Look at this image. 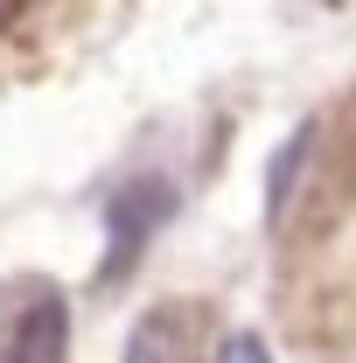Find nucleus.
Returning <instances> with one entry per match:
<instances>
[{"instance_id":"4","label":"nucleus","mask_w":356,"mask_h":363,"mask_svg":"<svg viewBox=\"0 0 356 363\" xmlns=\"http://www.w3.org/2000/svg\"><path fill=\"white\" fill-rule=\"evenodd\" d=\"M63 328H70L63 301L43 294V301L28 308V321H21V357H28V363H63Z\"/></svg>"},{"instance_id":"1","label":"nucleus","mask_w":356,"mask_h":363,"mask_svg":"<svg viewBox=\"0 0 356 363\" xmlns=\"http://www.w3.org/2000/svg\"><path fill=\"white\" fill-rule=\"evenodd\" d=\"M175 217V182L168 175H140L126 189H112V203H105V266L98 279L105 286H119L126 272L140 266V252L154 245V230Z\"/></svg>"},{"instance_id":"7","label":"nucleus","mask_w":356,"mask_h":363,"mask_svg":"<svg viewBox=\"0 0 356 363\" xmlns=\"http://www.w3.org/2000/svg\"><path fill=\"white\" fill-rule=\"evenodd\" d=\"M0 363H28V357H21V350H7V357H0Z\"/></svg>"},{"instance_id":"6","label":"nucleus","mask_w":356,"mask_h":363,"mask_svg":"<svg viewBox=\"0 0 356 363\" xmlns=\"http://www.w3.org/2000/svg\"><path fill=\"white\" fill-rule=\"evenodd\" d=\"M14 7H28V0H0V21H7V14H14Z\"/></svg>"},{"instance_id":"5","label":"nucleus","mask_w":356,"mask_h":363,"mask_svg":"<svg viewBox=\"0 0 356 363\" xmlns=\"http://www.w3.org/2000/svg\"><path fill=\"white\" fill-rule=\"evenodd\" d=\"M217 363H272V350L259 342V335H230V342L217 350Z\"/></svg>"},{"instance_id":"3","label":"nucleus","mask_w":356,"mask_h":363,"mask_svg":"<svg viewBox=\"0 0 356 363\" xmlns=\"http://www.w3.org/2000/svg\"><path fill=\"white\" fill-rule=\"evenodd\" d=\"M182 335H189V315L182 308H161V315H147L133 328L126 363H182Z\"/></svg>"},{"instance_id":"2","label":"nucleus","mask_w":356,"mask_h":363,"mask_svg":"<svg viewBox=\"0 0 356 363\" xmlns=\"http://www.w3.org/2000/svg\"><path fill=\"white\" fill-rule=\"evenodd\" d=\"M314 133H321V126H294V133L279 140V154L266 161V224L272 230L287 224V210H294V196H301V168H308V154H314Z\"/></svg>"}]
</instances>
